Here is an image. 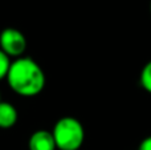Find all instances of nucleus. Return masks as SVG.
<instances>
[{
    "label": "nucleus",
    "mask_w": 151,
    "mask_h": 150,
    "mask_svg": "<svg viewBox=\"0 0 151 150\" xmlns=\"http://www.w3.org/2000/svg\"><path fill=\"white\" fill-rule=\"evenodd\" d=\"M138 150H151V136L146 137L138 146Z\"/></svg>",
    "instance_id": "8"
},
{
    "label": "nucleus",
    "mask_w": 151,
    "mask_h": 150,
    "mask_svg": "<svg viewBox=\"0 0 151 150\" xmlns=\"http://www.w3.org/2000/svg\"><path fill=\"white\" fill-rule=\"evenodd\" d=\"M50 132L57 150H80L85 142V128L76 117H60Z\"/></svg>",
    "instance_id": "2"
},
{
    "label": "nucleus",
    "mask_w": 151,
    "mask_h": 150,
    "mask_svg": "<svg viewBox=\"0 0 151 150\" xmlns=\"http://www.w3.org/2000/svg\"><path fill=\"white\" fill-rule=\"evenodd\" d=\"M19 121V112L9 101H0V129H12Z\"/></svg>",
    "instance_id": "5"
},
{
    "label": "nucleus",
    "mask_w": 151,
    "mask_h": 150,
    "mask_svg": "<svg viewBox=\"0 0 151 150\" xmlns=\"http://www.w3.org/2000/svg\"><path fill=\"white\" fill-rule=\"evenodd\" d=\"M150 12H151V3H150Z\"/></svg>",
    "instance_id": "9"
},
{
    "label": "nucleus",
    "mask_w": 151,
    "mask_h": 150,
    "mask_svg": "<svg viewBox=\"0 0 151 150\" xmlns=\"http://www.w3.org/2000/svg\"><path fill=\"white\" fill-rule=\"evenodd\" d=\"M139 81H141V87L146 90L147 93L151 94V60L145 64V66L141 71V76H139Z\"/></svg>",
    "instance_id": "6"
},
{
    "label": "nucleus",
    "mask_w": 151,
    "mask_h": 150,
    "mask_svg": "<svg viewBox=\"0 0 151 150\" xmlns=\"http://www.w3.org/2000/svg\"><path fill=\"white\" fill-rule=\"evenodd\" d=\"M28 48L27 37L20 29L8 27L0 32V49L11 58L23 57Z\"/></svg>",
    "instance_id": "3"
},
{
    "label": "nucleus",
    "mask_w": 151,
    "mask_h": 150,
    "mask_svg": "<svg viewBox=\"0 0 151 150\" xmlns=\"http://www.w3.org/2000/svg\"><path fill=\"white\" fill-rule=\"evenodd\" d=\"M11 60L1 49H0V81L7 79V74H8V71H9V66H11Z\"/></svg>",
    "instance_id": "7"
},
{
    "label": "nucleus",
    "mask_w": 151,
    "mask_h": 150,
    "mask_svg": "<svg viewBox=\"0 0 151 150\" xmlns=\"http://www.w3.org/2000/svg\"><path fill=\"white\" fill-rule=\"evenodd\" d=\"M7 85L15 94L24 98L36 97L44 90L47 76L36 60L23 56L12 60L7 74Z\"/></svg>",
    "instance_id": "1"
},
{
    "label": "nucleus",
    "mask_w": 151,
    "mask_h": 150,
    "mask_svg": "<svg viewBox=\"0 0 151 150\" xmlns=\"http://www.w3.org/2000/svg\"><path fill=\"white\" fill-rule=\"evenodd\" d=\"M0 101H1V94H0Z\"/></svg>",
    "instance_id": "10"
},
{
    "label": "nucleus",
    "mask_w": 151,
    "mask_h": 150,
    "mask_svg": "<svg viewBox=\"0 0 151 150\" xmlns=\"http://www.w3.org/2000/svg\"><path fill=\"white\" fill-rule=\"evenodd\" d=\"M28 150H57L50 130H35L28 138Z\"/></svg>",
    "instance_id": "4"
}]
</instances>
